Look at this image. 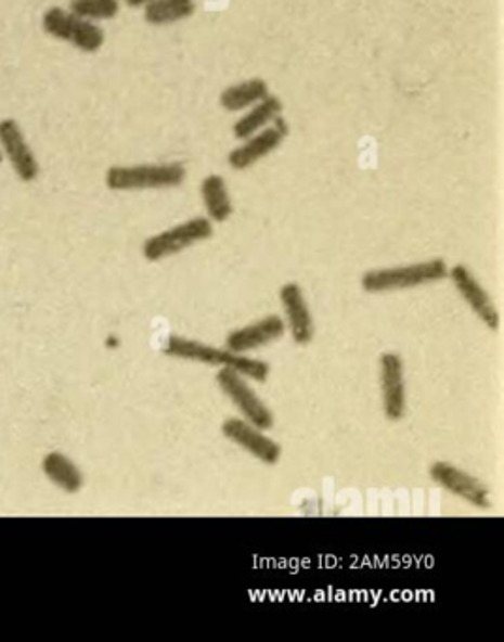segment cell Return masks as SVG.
<instances>
[{
  "label": "cell",
  "mask_w": 504,
  "mask_h": 642,
  "mask_svg": "<svg viewBox=\"0 0 504 642\" xmlns=\"http://www.w3.org/2000/svg\"><path fill=\"white\" fill-rule=\"evenodd\" d=\"M283 114V102L277 97H266L263 101L250 106L249 112L243 115L234 125V134L237 140H247L249 136L266 129L270 123L275 121Z\"/></svg>",
  "instance_id": "9a60e30c"
},
{
  "label": "cell",
  "mask_w": 504,
  "mask_h": 642,
  "mask_svg": "<svg viewBox=\"0 0 504 642\" xmlns=\"http://www.w3.org/2000/svg\"><path fill=\"white\" fill-rule=\"evenodd\" d=\"M281 304H283L286 324L290 329L294 342L299 345L311 343L314 336L313 317L307 306L301 286L298 283H286L281 288Z\"/></svg>",
  "instance_id": "5bb4252c"
},
{
  "label": "cell",
  "mask_w": 504,
  "mask_h": 642,
  "mask_svg": "<svg viewBox=\"0 0 504 642\" xmlns=\"http://www.w3.org/2000/svg\"><path fill=\"white\" fill-rule=\"evenodd\" d=\"M217 385L221 386L222 393L240 409L245 421H249L263 432L273 428L275 419L270 407L258 398V394L247 385L242 373L235 372L232 368H222L221 372L217 373Z\"/></svg>",
  "instance_id": "8992f818"
},
{
  "label": "cell",
  "mask_w": 504,
  "mask_h": 642,
  "mask_svg": "<svg viewBox=\"0 0 504 642\" xmlns=\"http://www.w3.org/2000/svg\"><path fill=\"white\" fill-rule=\"evenodd\" d=\"M185 178V166L181 163L112 166L106 171V185L112 191H153L179 187Z\"/></svg>",
  "instance_id": "7a4b0ae2"
},
{
  "label": "cell",
  "mask_w": 504,
  "mask_h": 642,
  "mask_svg": "<svg viewBox=\"0 0 504 642\" xmlns=\"http://www.w3.org/2000/svg\"><path fill=\"white\" fill-rule=\"evenodd\" d=\"M448 278L452 279L457 293L462 294L463 300L469 304L480 321L491 330H497L501 324V314L497 307L491 301L490 294L480 285V281L473 275V271L465 265H457L448 270Z\"/></svg>",
  "instance_id": "7c38bea8"
},
{
  "label": "cell",
  "mask_w": 504,
  "mask_h": 642,
  "mask_svg": "<svg viewBox=\"0 0 504 642\" xmlns=\"http://www.w3.org/2000/svg\"><path fill=\"white\" fill-rule=\"evenodd\" d=\"M68 10L89 22H104L114 20L115 15L119 14L121 4L119 0H70Z\"/></svg>",
  "instance_id": "ffe728a7"
},
{
  "label": "cell",
  "mask_w": 504,
  "mask_h": 642,
  "mask_svg": "<svg viewBox=\"0 0 504 642\" xmlns=\"http://www.w3.org/2000/svg\"><path fill=\"white\" fill-rule=\"evenodd\" d=\"M448 278V266L442 258H434L418 265L398 266L371 270L362 278L363 291L367 293H390L414 286L427 285Z\"/></svg>",
  "instance_id": "3957f363"
},
{
  "label": "cell",
  "mask_w": 504,
  "mask_h": 642,
  "mask_svg": "<svg viewBox=\"0 0 504 642\" xmlns=\"http://www.w3.org/2000/svg\"><path fill=\"white\" fill-rule=\"evenodd\" d=\"M222 436L235 442L237 447L250 452L253 457L258 458L263 464H277L281 458V445L273 441L271 437L263 434V429L258 428L255 424H250L245 419H237L232 416L222 424Z\"/></svg>",
  "instance_id": "30bf717a"
},
{
  "label": "cell",
  "mask_w": 504,
  "mask_h": 642,
  "mask_svg": "<svg viewBox=\"0 0 504 642\" xmlns=\"http://www.w3.org/2000/svg\"><path fill=\"white\" fill-rule=\"evenodd\" d=\"M286 332V322L279 314H268L249 326L237 329L227 337V349L237 355L260 349L270 343L277 342Z\"/></svg>",
  "instance_id": "4fadbf2b"
},
{
  "label": "cell",
  "mask_w": 504,
  "mask_h": 642,
  "mask_svg": "<svg viewBox=\"0 0 504 642\" xmlns=\"http://www.w3.org/2000/svg\"><path fill=\"white\" fill-rule=\"evenodd\" d=\"M42 27L46 35L57 38L61 42L72 43L74 48L86 53H96L106 42V35L96 22L72 14L70 10L53 7L42 15Z\"/></svg>",
  "instance_id": "277c9868"
},
{
  "label": "cell",
  "mask_w": 504,
  "mask_h": 642,
  "mask_svg": "<svg viewBox=\"0 0 504 642\" xmlns=\"http://www.w3.org/2000/svg\"><path fill=\"white\" fill-rule=\"evenodd\" d=\"M429 477L434 478L437 485L454 493L457 498L470 503L476 509H490V490L483 485L480 478L473 477L470 473L463 472L450 462H435L429 467Z\"/></svg>",
  "instance_id": "52a82bcc"
},
{
  "label": "cell",
  "mask_w": 504,
  "mask_h": 642,
  "mask_svg": "<svg viewBox=\"0 0 504 642\" xmlns=\"http://www.w3.org/2000/svg\"><path fill=\"white\" fill-rule=\"evenodd\" d=\"M270 97V86L262 78L245 79L224 89L221 93V106L228 112H243Z\"/></svg>",
  "instance_id": "ac0fdd59"
},
{
  "label": "cell",
  "mask_w": 504,
  "mask_h": 642,
  "mask_svg": "<svg viewBox=\"0 0 504 642\" xmlns=\"http://www.w3.org/2000/svg\"><path fill=\"white\" fill-rule=\"evenodd\" d=\"M164 355L181 358V360L202 362V364L232 368L235 372L242 373L243 377L253 378L258 383L268 381L271 372L270 364H266L262 360L243 357V355H237V352L228 349L209 347L206 343L185 339V337H170L166 343V347H164Z\"/></svg>",
  "instance_id": "6da1fadb"
},
{
  "label": "cell",
  "mask_w": 504,
  "mask_h": 642,
  "mask_svg": "<svg viewBox=\"0 0 504 642\" xmlns=\"http://www.w3.org/2000/svg\"><path fill=\"white\" fill-rule=\"evenodd\" d=\"M273 123H275L273 127H266L260 132L249 136L247 140H243L240 147L230 151V155H228L230 168L247 170V168L260 163L262 158L268 157L270 153L277 150L284 138L288 136V127H286L283 117H277Z\"/></svg>",
  "instance_id": "9c48e42d"
},
{
  "label": "cell",
  "mask_w": 504,
  "mask_h": 642,
  "mask_svg": "<svg viewBox=\"0 0 504 642\" xmlns=\"http://www.w3.org/2000/svg\"><path fill=\"white\" fill-rule=\"evenodd\" d=\"M199 194H202V201H204L207 215H209V221L224 222L230 219L234 206H232V198L228 193L227 181L222 176L219 174L207 176L199 185Z\"/></svg>",
  "instance_id": "2e32d148"
},
{
  "label": "cell",
  "mask_w": 504,
  "mask_h": 642,
  "mask_svg": "<svg viewBox=\"0 0 504 642\" xmlns=\"http://www.w3.org/2000/svg\"><path fill=\"white\" fill-rule=\"evenodd\" d=\"M194 12H196L194 0H150L143 10V17L150 25L164 27V25L189 20Z\"/></svg>",
  "instance_id": "d6986e66"
},
{
  "label": "cell",
  "mask_w": 504,
  "mask_h": 642,
  "mask_svg": "<svg viewBox=\"0 0 504 642\" xmlns=\"http://www.w3.org/2000/svg\"><path fill=\"white\" fill-rule=\"evenodd\" d=\"M43 475L50 478L53 485L59 486L63 492L76 493L83 486V475L78 465L63 452H50L42 460Z\"/></svg>",
  "instance_id": "e0dca14e"
},
{
  "label": "cell",
  "mask_w": 504,
  "mask_h": 642,
  "mask_svg": "<svg viewBox=\"0 0 504 642\" xmlns=\"http://www.w3.org/2000/svg\"><path fill=\"white\" fill-rule=\"evenodd\" d=\"M0 150L7 155L8 163L23 183H33L38 178L40 174L38 158L23 134L20 123L15 119L0 121Z\"/></svg>",
  "instance_id": "ba28073f"
},
{
  "label": "cell",
  "mask_w": 504,
  "mask_h": 642,
  "mask_svg": "<svg viewBox=\"0 0 504 642\" xmlns=\"http://www.w3.org/2000/svg\"><path fill=\"white\" fill-rule=\"evenodd\" d=\"M380 388L384 414L390 421H401L406 413L405 370L403 360L396 352L380 357Z\"/></svg>",
  "instance_id": "8fae6325"
},
{
  "label": "cell",
  "mask_w": 504,
  "mask_h": 642,
  "mask_svg": "<svg viewBox=\"0 0 504 642\" xmlns=\"http://www.w3.org/2000/svg\"><path fill=\"white\" fill-rule=\"evenodd\" d=\"M214 236V222L206 217H194L191 221L181 222L173 229L164 230L143 243V257L150 262H158L164 258L178 255L192 245L206 242Z\"/></svg>",
  "instance_id": "5b68a950"
}]
</instances>
